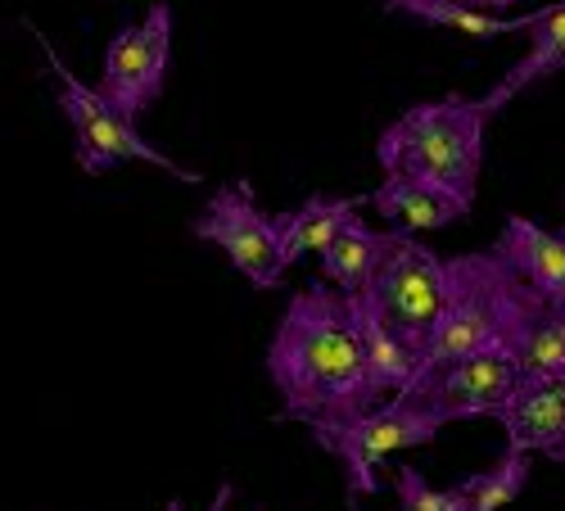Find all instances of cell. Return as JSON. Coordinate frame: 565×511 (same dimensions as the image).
<instances>
[{
  "label": "cell",
  "mask_w": 565,
  "mask_h": 511,
  "mask_svg": "<svg viewBox=\"0 0 565 511\" xmlns=\"http://www.w3.org/2000/svg\"><path fill=\"white\" fill-rule=\"evenodd\" d=\"M349 299H358L371 317H381L385 327L426 362V349H430L439 321H444V308H448V263L430 245H420V236H412V231H394L390 254L375 267L371 286Z\"/></svg>",
  "instance_id": "277c9868"
},
{
  "label": "cell",
  "mask_w": 565,
  "mask_h": 511,
  "mask_svg": "<svg viewBox=\"0 0 565 511\" xmlns=\"http://www.w3.org/2000/svg\"><path fill=\"white\" fill-rule=\"evenodd\" d=\"M390 241H394V231H371L366 222H353L331 249L317 254L321 258V281H331L344 295H362L371 286L375 267L385 263Z\"/></svg>",
  "instance_id": "2e32d148"
},
{
  "label": "cell",
  "mask_w": 565,
  "mask_h": 511,
  "mask_svg": "<svg viewBox=\"0 0 565 511\" xmlns=\"http://www.w3.org/2000/svg\"><path fill=\"white\" fill-rule=\"evenodd\" d=\"M565 68V0H556V6H543V14H539V23H534V32H530V55L515 64L489 96H484V109H489V118L507 105V100H515L525 86H534V82H543V77H552V73H561Z\"/></svg>",
  "instance_id": "5bb4252c"
},
{
  "label": "cell",
  "mask_w": 565,
  "mask_h": 511,
  "mask_svg": "<svg viewBox=\"0 0 565 511\" xmlns=\"http://www.w3.org/2000/svg\"><path fill=\"white\" fill-rule=\"evenodd\" d=\"M493 249L521 272L552 308H565V236H552L539 222L511 213L498 231Z\"/></svg>",
  "instance_id": "7c38bea8"
},
{
  "label": "cell",
  "mask_w": 565,
  "mask_h": 511,
  "mask_svg": "<svg viewBox=\"0 0 565 511\" xmlns=\"http://www.w3.org/2000/svg\"><path fill=\"white\" fill-rule=\"evenodd\" d=\"M267 376L280 394V422L308 430L358 422L390 403L371 376L353 299L331 281H312L286 304L267 344Z\"/></svg>",
  "instance_id": "6da1fadb"
},
{
  "label": "cell",
  "mask_w": 565,
  "mask_h": 511,
  "mask_svg": "<svg viewBox=\"0 0 565 511\" xmlns=\"http://www.w3.org/2000/svg\"><path fill=\"white\" fill-rule=\"evenodd\" d=\"M521 381H525V366L515 353H470L457 362L426 366L394 398H407L412 407L435 416L439 426L470 422V416H493L498 422L507 403L515 398V390H521Z\"/></svg>",
  "instance_id": "8992f818"
},
{
  "label": "cell",
  "mask_w": 565,
  "mask_h": 511,
  "mask_svg": "<svg viewBox=\"0 0 565 511\" xmlns=\"http://www.w3.org/2000/svg\"><path fill=\"white\" fill-rule=\"evenodd\" d=\"M543 312H547V299L498 249L457 254L448 258V308L420 371L470 358V353L525 358V344Z\"/></svg>",
  "instance_id": "7a4b0ae2"
},
{
  "label": "cell",
  "mask_w": 565,
  "mask_h": 511,
  "mask_svg": "<svg viewBox=\"0 0 565 511\" xmlns=\"http://www.w3.org/2000/svg\"><path fill=\"white\" fill-rule=\"evenodd\" d=\"M394 493H398V511H461L457 489H430V480L420 476L412 461H403V467H398Z\"/></svg>",
  "instance_id": "ac0fdd59"
},
{
  "label": "cell",
  "mask_w": 565,
  "mask_h": 511,
  "mask_svg": "<svg viewBox=\"0 0 565 511\" xmlns=\"http://www.w3.org/2000/svg\"><path fill=\"white\" fill-rule=\"evenodd\" d=\"M168 64H172V6L154 0L150 14L136 28H122L109 45H105V64H100V91L114 109H122L127 118H140L168 82Z\"/></svg>",
  "instance_id": "9c48e42d"
},
{
  "label": "cell",
  "mask_w": 565,
  "mask_h": 511,
  "mask_svg": "<svg viewBox=\"0 0 565 511\" xmlns=\"http://www.w3.org/2000/svg\"><path fill=\"white\" fill-rule=\"evenodd\" d=\"M484 127H489L484 100H466V96L426 100L385 127L375 159H381L385 177H420L476 200V185L484 172Z\"/></svg>",
  "instance_id": "3957f363"
},
{
  "label": "cell",
  "mask_w": 565,
  "mask_h": 511,
  "mask_svg": "<svg viewBox=\"0 0 565 511\" xmlns=\"http://www.w3.org/2000/svg\"><path fill=\"white\" fill-rule=\"evenodd\" d=\"M191 231L200 241L217 245L254 290H276L280 276L290 267L286 254H280L276 222L258 209L249 181H231L222 191H213V200L191 222Z\"/></svg>",
  "instance_id": "ba28073f"
},
{
  "label": "cell",
  "mask_w": 565,
  "mask_h": 511,
  "mask_svg": "<svg viewBox=\"0 0 565 511\" xmlns=\"http://www.w3.org/2000/svg\"><path fill=\"white\" fill-rule=\"evenodd\" d=\"M276 236H280V254L286 263H299L303 254H326L358 217V200H335V195H308L299 209L271 213Z\"/></svg>",
  "instance_id": "4fadbf2b"
},
{
  "label": "cell",
  "mask_w": 565,
  "mask_h": 511,
  "mask_svg": "<svg viewBox=\"0 0 565 511\" xmlns=\"http://www.w3.org/2000/svg\"><path fill=\"white\" fill-rule=\"evenodd\" d=\"M498 426L507 430V448L543 453L565 467V376H525Z\"/></svg>",
  "instance_id": "30bf717a"
},
{
  "label": "cell",
  "mask_w": 565,
  "mask_h": 511,
  "mask_svg": "<svg viewBox=\"0 0 565 511\" xmlns=\"http://www.w3.org/2000/svg\"><path fill=\"white\" fill-rule=\"evenodd\" d=\"M525 485H530V453L507 448L489 471L461 476L452 489H457L461 511H502V507H511L515 498L525 493Z\"/></svg>",
  "instance_id": "e0dca14e"
},
{
  "label": "cell",
  "mask_w": 565,
  "mask_h": 511,
  "mask_svg": "<svg viewBox=\"0 0 565 511\" xmlns=\"http://www.w3.org/2000/svg\"><path fill=\"white\" fill-rule=\"evenodd\" d=\"M226 502H231V485H222V489H217V498H213V507H209V511H226ZM168 511H185V507L172 498V502H168Z\"/></svg>",
  "instance_id": "d6986e66"
},
{
  "label": "cell",
  "mask_w": 565,
  "mask_h": 511,
  "mask_svg": "<svg viewBox=\"0 0 565 511\" xmlns=\"http://www.w3.org/2000/svg\"><path fill=\"white\" fill-rule=\"evenodd\" d=\"M375 209H381L385 222H394V231H444L461 217H470L476 200H466L448 185H435V181H420V177H385L381 191L366 195Z\"/></svg>",
  "instance_id": "8fae6325"
},
{
  "label": "cell",
  "mask_w": 565,
  "mask_h": 511,
  "mask_svg": "<svg viewBox=\"0 0 565 511\" xmlns=\"http://www.w3.org/2000/svg\"><path fill=\"white\" fill-rule=\"evenodd\" d=\"M561 236H565V226H561Z\"/></svg>",
  "instance_id": "7402d4cb"
},
{
  "label": "cell",
  "mask_w": 565,
  "mask_h": 511,
  "mask_svg": "<svg viewBox=\"0 0 565 511\" xmlns=\"http://www.w3.org/2000/svg\"><path fill=\"white\" fill-rule=\"evenodd\" d=\"M466 6H476V10H489V14H498V10L521 6V0H466Z\"/></svg>",
  "instance_id": "ffe728a7"
},
{
  "label": "cell",
  "mask_w": 565,
  "mask_h": 511,
  "mask_svg": "<svg viewBox=\"0 0 565 511\" xmlns=\"http://www.w3.org/2000/svg\"><path fill=\"white\" fill-rule=\"evenodd\" d=\"M41 41V51H45V64H51V73L60 77V109L73 127V155H77V168L90 172V177H100L109 172L114 163H150V168H163L168 177L185 181V185H195L200 172L191 168H181L177 159H168L163 150H154L146 136L136 131V118H127L122 109H114L105 100V91L100 86H86L82 77H73V68L51 51V41L36 36Z\"/></svg>",
  "instance_id": "5b68a950"
},
{
  "label": "cell",
  "mask_w": 565,
  "mask_h": 511,
  "mask_svg": "<svg viewBox=\"0 0 565 511\" xmlns=\"http://www.w3.org/2000/svg\"><path fill=\"white\" fill-rule=\"evenodd\" d=\"M385 14H407L416 23L452 28L461 36H476V41H493V36H511V32H534L543 10H534L525 19H498L489 10L466 6V0H385Z\"/></svg>",
  "instance_id": "9a60e30c"
},
{
  "label": "cell",
  "mask_w": 565,
  "mask_h": 511,
  "mask_svg": "<svg viewBox=\"0 0 565 511\" xmlns=\"http://www.w3.org/2000/svg\"><path fill=\"white\" fill-rule=\"evenodd\" d=\"M439 430L444 426L435 422V416L412 407L407 398H390V403H381L375 412L358 416V422L317 426L312 439H317V448H326L344 467L349 493L353 498H366V493H381V467H385V457H394L398 448L435 444Z\"/></svg>",
  "instance_id": "52a82bcc"
},
{
  "label": "cell",
  "mask_w": 565,
  "mask_h": 511,
  "mask_svg": "<svg viewBox=\"0 0 565 511\" xmlns=\"http://www.w3.org/2000/svg\"><path fill=\"white\" fill-rule=\"evenodd\" d=\"M349 511H358V502H353V507H349Z\"/></svg>",
  "instance_id": "44dd1931"
}]
</instances>
